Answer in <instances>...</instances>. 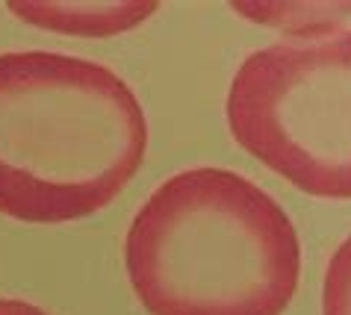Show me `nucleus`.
<instances>
[{
    "mask_svg": "<svg viewBox=\"0 0 351 315\" xmlns=\"http://www.w3.org/2000/svg\"><path fill=\"white\" fill-rule=\"evenodd\" d=\"M124 268L151 315H284L301 277V242L257 183L198 165L139 206Z\"/></svg>",
    "mask_w": 351,
    "mask_h": 315,
    "instance_id": "obj_2",
    "label": "nucleus"
},
{
    "mask_svg": "<svg viewBox=\"0 0 351 315\" xmlns=\"http://www.w3.org/2000/svg\"><path fill=\"white\" fill-rule=\"evenodd\" d=\"M148 151V118L112 68L0 53V215L62 224L106 210Z\"/></svg>",
    "mask_w": 351,
    "mask_h": 315,
    "instance_id": "obj_1",
    "label": "nucleus"
},
{
    "mask_svg": "<svg viewBox=\"0 0 351 315\" xmlns=\"http://www.w3.org/2000/svg\"><path fill=\"white\" fill-rule=\"evenodd\" d=\"M224 110L237 144L266 168L313 198H351V29L254 51Z\"/></svg>",
    "mask_w": 351,
    "mask_h": 315,
    "instance_id": "obj_3",
    "label": "nucleus"
},
{
    "mask_svg": "<svg viewBox=\"0 0 351 315\" xmlns=\"http://www.w3.org/2000/svg\"><path fill=\"white\" fill-rule=\"evenodd\" d=\"M233 12L251 18V21L271 24L278 29H289V33H301L298 38L310 36H325L328 21L334 27V21L346 18L351 12V6H304V3H233Z\"/></svg>",
    "mask_w": 351,
    "mask_h": 315,
    "instance_id": "obj_5",
    "label": "nucleus"
},
{
    "mask_svg": "<svg viewBox=\"0 0 351 315\" xmlns=\"http://www.w3.org/2000/svg\"><path fill=\"white\" fill-rule=\"evenodd\" d=\"M0 315H47V312L33 307V303H27V301L0 298Z\"/></svg>",
    "mask_w": 351,
    "mask_h": 315,
    "instance_id": "obj_7",
    "label": "nucleus"
},
{
    "mask_svg": "<svg viewBox=\"0 0 351 315\" xmlns=\"http://www.w3.org/2000/svg\"><path fill=\"white\" fill-rule=\"evenodd\" d=\"M9 12L21 21L65 36L104 38L119 36L145 24L157 12L154 0H130V3H38V0H12Z\"/></svg>",
    "mask_w": 351,
    "mask_h": 315,
    "instance_id": "obj_4",
    "label": "nucleus"
},
{
    "mask_svg": "<svg viewBox=\"0 0 351 315\" xmlns=\"http://www.w3.org/2000/svg\"><path fill=\"white\" fill-rule=\"evenodd\" d=\"M322 315H351V236L334 251L325 268Z\"/></svg>",
    "mask_w": 351,
    "mask_h": 315,
    "instance_id": "obj_6",
    "label": "nucleus"
}]
</instances>
